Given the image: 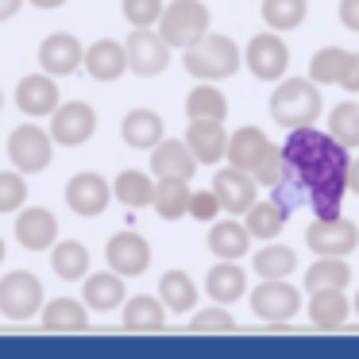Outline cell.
Listing matches in <instances>:
<instances>
[{"mask_svg": "<svg viewBox=\"0 0 359 359\" xmlns=\"http://www.w3.org/2000/svg\"><path fill=\"white\" fill-rule=\"evenodd\" d=\"M205 290H209V297L217 305H232V302H240V297L248 294V274L236 266V259H224V263H217L209 271Z\"/></svg>", "mask_w": 359, "mask_h": 359, "instance_id": "7402d4cb", "label": "cell"}, {"mask_svg": "<svg viewBox=\"0 0 359 359\" xmlns=\"http://www.w3.org/2000/svg\"><path fill=\"white\" fill-rule=\"evenodd\" d=\"M248 70L255 74L259 81H282L290 66V47L278 39V32H263L248 43Z\"/></svg>", "mask_w": 359, "mask_h": 359, "instance_id": "8fae6325", "label": "cell"}, {"mask_svg": "<svg viewBox=\"0 0 359 359\" xmlns=\"http://www.w3.org/2000/svg\"><path fill=\"white\" fill-rule=\"evenodd\" d=\"M0 109H4V93H0Z\"/></svg>", "mask_w": 359, "mask_h": 359, "instance_id": "f5cc1de1", "label": "cell"}, {"mask_svg": "<svg viewBox=\"0 0 359 359\" xmlns=\"http://www.w3.org/2000/svg\"><path fill=\"white\" fill-rule=\"evenodd\" d=\"M8 155H12V163H16L20 174H39V170H47L50 158H55V140H50V132H43V128L24 124L8 135Z\"/></svg>", "mask_w": 359, "mask_h": 359, "instance_id": "ba28073f", "label": "cell"}, {"mask_svg": "<svg viewBox=\"0 0 359 359\" xmlns=\"http://www.w3.org/2000/svg\"><path fill=\"white\" fill-rule=\"evenodd\" d=\"M158 302L166 305V313H194L197 305V286L189 282V274L182 271H166L163 278H158Z\"/></svg>", "mask_w": 359, "mask_h": 359, "instance_id": "4316f807", "label": "cell"}, {"mask_svg": "<svg viewBox=\"0 0 359 359\" xmlns=\"http://www.w3.org/2000/svg\"><path fill=\"white\" fill-rule=\"evenodd\" d=\"M163 325H166V305L155 302L151 294H140L124 305V328H132V332H155Z\"/></svg>", "mask_w": 359, "mask_h": 359, "instance_id": "1f68e13d", "label": "cell"}, {"mask_svg": "<svg viewBox=\"0 0 359 359\" xmlns=\"http://www.w3.org/2000/svg\"><path fill=\"white\" fill-rule=\"evenodd\" d=\"M120 140L128 143V147L135 151H151L158 140H163V116L151 109H135L124 116V124H120Z\"/></svg>", "mask_w": 359, "mask_h": 359, "instance_id": "603a6c76", "label": "cell"}, {"mask_svg": "<svg viewBox=\"0 0 359 359\" xmlns=\"http://www.w3.org/2000/svg\"><path fill=\"white\" fill-rule=\"evenodd\" d=\"M271 151V140H266L263 128H240V132L228 135V147H224V158L228 166H236V170H255L259 163H263V155Z\"/></svg>", "mask_w": 359, "mask_h": 359, "instance_id": "d6986e66", "label": "cell"}, {"mask_svg": "<svg viewBox=\"0 0 359 359\" xmlns=\"http://www.w3.org/2000/svg\"><path fill=\"white\" fill-rule=\"evenodd\" d=\"M0 263H4V240H0Z\"/></svg>", "mask_w": 359, "mask_h": 359, "instance_id": "816d5d0a", "label": "cell"}, {"mask_svg": "<svg viewBox=\"0 0 359 359\" xmlns=\"http://www.w3.org/2000/svg\"><path fill=\"white\" fill-rule=\"evenodd\" d=\"M320 89L313 78H286L271 93V116L282 128H309L320 116Z\"/></svg>", "mask_w": 359, "mask_h": 359, "instance_id": "3957f363", "label": "cell"}, {"mask_svg": "<svg viewBox=\"0 0 359 359\" xmlns=\"http://www.w3.org/2000/svg\"><path fill=\"white\" fill-rule=\"evenodd\" d=\"M112 197H116L120 205H128V209H143V205H151V197H155V182L143 170H120V178L112 182Z\"/></svg>", "mask_w": 359, "mask_h": 359, "instance_id": "836d02e7", "label": "cell"}, {"mask_svg": "<svg viewBox=\"0 0 359 359\" xmlns=\"http://www.w3.org/2000/svg\"><path fill=\"white\" fill-rule=\"evenodd\" d=\"M348 282H351V266L344 263V255H320L305 274L309 294H317V290H348Z\"/></svg>", "mask_w": 359, "mask_h": 359, "instance_id": "f1b7e54d", "label": "cell"}, {"mask_svg": "<svg viewBox=\"0 0 359 359\" xmlns=\"http://www.w3.org/2000/svg\"><path fill=\"white\" fill-rule=\"evenodd\" d=\"M24 4H27V0H0V24H4V20H12L20 8H24Z\"/></svg>", "mask_w": 359, "mask_h": 359, "instance_id": "7dc6e473", "label": "cell"}, {"mask_svg": "<svg viewBox=\"0 0 359 359\" xmlns=\"http://www.w3.org/2000/svg\"><path fill=\"white\" fill-rule=\"evenodd\" d=\"M286 155V182L297 178L309 194V205L320 220L340 217L344 194H348V147L309 128H290V140L282 147ZM282 182V186H286Z\"/></svg>", "mask_w": 359, "mask_h": 359, "instance_id": "6da1fadb", "label": "cell"}, {"mask_svg": "<svg viewBox=\"0 0 359 359\" xmlns=\"http://www.w3.org/2000/svg\"><path fill=\"white\" fill-rule=\"evenodd\" d=\"M351 317V302L344 297V290H317L309 294V320L317 328H344Z\"/></svg>", "mask_w": 359, "mask_h": 359, "instance_id": "cb8c5ba5", "label": "cell"}, {"mask_svg": "<svg viewBox=\"0 0 359 359\" xmlns=\"http://www.w3.org/2000/svg\"><path fill=\"white\" fill-rule=\"evenodd\" d=\"M163 16V0H124V20L132 27H155Z\"/></svg>", "mask_w": 359, "mask_h": 359, "instance_id": "b9f144b4", "label": "cell"}, {"mask_svg": "<svg viewBox=\"0 0 359 359\" xmlns=\"http://www.w3.org/2000/svg\"><path fill=\"white\" fill-rule=\"evenodd\" d=\"M32 4H35V8H62L66 0H32Z\"/></svg>", "mask_w": 359, "mask_h": 359, "instance_id": "681fc988", "label": "cell"}, {"mask_svg": "<svg viewBox=\"0 0 359 359\" xmlns=\"http://www.w3.org/2000/svg\"><path fill=\"white\" fill-rule=\"evenodd\" d=\"M340 24L348 32H359V0H340Z\"/></svg>", "mask_w": 359, "mask_h": 359, "instance_id": "bcb514c9", "label": "cell"}, {"mask_svg": "<svg viewBox=\"0 0 359 359\" xmlns=\"http://www.w3.org/2000/svg\"><path fill=\"white\" fill-rule=\"evenodd\" d=\"M43 325L50 332H81V328H89V313L74 297H55L50 305H43Z\"/></svg>", "mask_w": 359, "mask_h": 359, "instance_id": "f546056e", "label": "cell"}, {"mask_svg": "<svg viewBox=\"0 0 359 359\" xmlns=\"http://www.w3.org/2000/svg\"><path fill=\"white\" fill-rule=\"evenodd\" d=\"M351 309H355V313H359V294H355V302H351Z\"/></svg>", "mask_w": 359, "mask_h": 359, "instance_id": "f907efd6", "label": "cell"}, {"mask_svg": "<svg viewBox=\"0 0 359 359\" xmlns=\"http://www.w3.org/2000/svg\"><path fill=\"white\" fill-rule=\"evenodd\" d=\"M151 205H155V212H158L163 220L186 217V209H189V182H186V178H163V182L155 186Z\"/></svg>", "mask_w": 359, "mask_h": 359, "instance_id": "d6a6232c", "label": "cell"}, {"mask_svg": "<svg viewBox=\"0 0 359 359\" xmlns=\"http://www.w3.org/2000/svg\"><path fill=\"white\" fill-rule=\"evenodd\" d=\"M294 266H297V251L294 248L271 243V248L255 251V274L259 278H286V274H294Z\"/></svg>", "mask_w": 359, "mask_h": 359, "instance_id": "d590c367", "label": "cell"}, {"mask_svg": "<svg viewBox=\"0 0 359 359\" xmlns=\"http://www.w3.org/2000/svg\"><path fill=\"white\" fill-rule=\"evenodd\" d=\"M182 62H186V74H194L197 81H220V78H232V74L240 70L243 55H240V47H236V39L205 32L194 47H186V58H182Z\"/></svg>", "mask_w": 359, "mask_h": 359, "instance_id": "7a4b0ae2", "label": "cell"}, {"mask_svg": "<svg viewBox=\"0 0 359 359\" xmlns=\"http://www.w3.org/2000/svg\"><path fill=\"white\" fill-rule=\"evenodd\" d=\"M263 20L274 32H294L305 20V0H263Z\"/></svg>", "mask_w": 359, "mask_h": 359, "instance_id": "74e56055", "label": "cell"}, {"mask_svg": "<svg viewBox=\"0 0 359 359\" xmlns=\"http://www.w3.org/2000/svg\"><path fill=\"white\" fill-rule=\"evenodd\" d=\"M186 212H189L194 220L212 224V220H217V212H224V209H220V197L212 194V189H197V194L189 189V209H186Z\"/></svg>", "mask_w": 359, "mask_h": 359, "instance_id": "7bdbcfd3", "label": "cell"}, {"mask_svg": "<svg viewBox=\"0 0 359 359\" xmlns=\"http://www.w3.org/2000/svg\"><path fill=\"white\" fill-rule=\"evenodd\" d=\"M16 104L24 116L39 120V116H50L58 109V86L50 74H27L24 81L16 86Z\"/></svg>", "mask_w": 359, "mask_h": 359, "instance_id": "e0dca14e", "label": "cell"}, {"mask_svg": "<svg viewBox=\"0 0 359 359\" xmlns=\"http://www.w3.org/2000/svg\"><path fill=\"white\" fill-rule=\"evenodd\" d=\"M104 255H109V266L120 278H135L151 266V243L140 232H116L104 248Z\"/></svg>", "mask_w": 359, "mask_h": 359, "instance_id": "4fadbf2b", "label": "cell"}, {"mask_svg": "<svg viewBox=\"0 0 359 359\" xmlns=\"http://www.w3.org/2000/svg\"><path fill=\"white\" fill-rule=\"evenodd\" d=\"M251 178L259 182V186H271V189H278L282 182H286V155H282V147H274L271 143V151L263 155V163L251 170Z\"/></svg>", "mask_w": 359, "mask_h": 359, "instance_id": "ab89813d", "label": "cell"}, {"mask_svg": "<svg viewBox=\"0 0 359 359\" xmlns=\"http://www.w3.org/2000/svg\"><path fill=\"white\" fill-rule=\"evenodd\" d=\"M328 135L348 151L359 147V104L355 101H344L332 109V116H328Z\"/></svg>", "mask_w": 359, "mask_h": 359, "instance_id": "8d00e7d4", "label": "cell"}, {"mask_svg": "<svg viewBox=\"0 0 359 359\" xmlns=\"http://www.w3.org/2000/svg\"><path fill=\"white\" fill-rule=\"evenodd\" d=\"M27 201V182L12 170H0V212H20Z\"/></svg>", "mask_w": 359, "mask_h": 359, "instance_id": "60d3db41", "label": "cell"}, {"mask_svg": "<svg viewBox=\"0 0 359 359\" xmlns=\"http://www.w3.org/2000/svg\"><path fill=\"white\" fill-rule=\"evenodd\" d=\"M236 320H232V313L228 309H205V313H197L194 317V328H232Z\"/></svg>", "mask_w": 359, "mask_h": 359, "instance_id": "ee69618b", "label": "cell"}, {"mask_svg": "<svg viewBox=\"0 0 359 359\" xmlns=\"http://www.w3.org/2000/svg\"><path fill=\"white\" fill-rule=\"evenodd\" d=\"M197 166L201 163L194 158L186 140H158L151 147V170H155V178H186L189 182Z\"/></svg>", "mask_w": 359, "mask_h": 359, "instance_id": "2e32d148", "label": "cell"}, {"mask_svg": "<svg viewBox=\"0 0 359 359\" xmlns=\"http://www.w3.org/2000/svg\"><path fill=\"white\" fill-rule=\"evenodd\" d=\"M212 194L220 197V209L224 212H248L251 205L259 201V182L251 178L248 170L228 166V170H217V178H212Z\"/></svg>", "mask_w": 359, "mask_h": 359, "instance_id": "5bb4252c", "label": "cell"}, {"mask_svg": "<svg viewBox=\"0 0 359 359\" xmlns=\"http://www.w3.org/2000/svg\"><path fill=\"white\" fill-rule=\"evenodd\" d=\"M81 55H86V47L78 43V35L55 32V35H47L43 47H39V66L50 74V78H70V74L81 66Z\"/></svg>", "mask_w": 359, "mask_h": 359, "instance_id": "9a60e30c", "label": "cell"}, {"mask_svg": "<svg viewBox=\"0 0 359 359\" xmlns=\"http://www.w3.org/2000/svg\"><path fill=\"white\" fill-rule=\"evenodd\" d=\"M205 32H209V8H205L201 0H174V4H163L158 35H163L170 47L186 50V47H194Z\"/></svg>", "mask_w": 359, "mask_h": 359, "instance_id": "277c9868", "label": "cell"}, {"mask_svg": "<svg viewBox=\"0 0 359 359\" xmlns=\"http://www.w3.org/2000/svg\"><path fill=\"white\" fill-rule=\"evenodd\" d=\"M186 143H189V151H194L197 163L217 166L220 158H224L228 132H224V124H220V120H189V128H186Z\"/></svg>", "mask_w": 359, "mask_h": 359, "instance_id": "ac0fdd59", "label": "cell"}, {"mask_svg": "<svg viewBox=\"0 0 359 359\" xmlns=\"http://www.w3.org/2000/svg\"><path fill=\"white\" fill-rule=\"evenodd\" d=\"M186 116L189 120H220L224 124V116H228V101H224V93H220L217 86H197L194 93L186 97Z\"/></svg>", "mask_w": 359, "mask_h": 359, "instance_id": "e575fe53", "label": "cell"}, {"mask_svg": "<svg viewBox=\"0 0 359 359\" xmlns=\"http://www.w3.org/2000/svg\"><path fill=\"white\" fill-rule=\"evenodd\" d=\"M248 240H251V232L240 224V220H212V228H209V248H212L217 259L248 255V248H251Z\"/></svg>", "mask_w": 359, "mask_h": 359, "instance_id": "484cf974", "label": "cell"}, {"mask_svg": "<svg viewBox=\"0 0 359 359\" xmlns=\"http://www.w3.org/2000/svg\"><path fill=\"white\" fill-rule=\"evenodd\" d=\"M251 309H255V317L266 320V325H286V320H294L297 309H302V290L290 286L286 278H263L251 290Z\"/></svg>", "mask_w": 359, "mask_h": 359, "instance_id": "5b68a950", "label": "cell"}, {"mask_svg": "<svg viewBox=\"0 0 359 359\" xmlns=\"http://www.w3.org/2000/svg\"><path fill=\"white\" fill-rule=\"evenodd\" d=\"M348 55H351V50H340V47L317 50L313 62H309V78L317 81V86H336L340 74H344V66H348Z\"/></svg>", "mask_w": 359, "mask_h": 359, "instance_id": "f35d334b", "label": "cell"}, {"mask_svg": "<svg viewBox=\"0 0 359 359\" xmlns=\"http://www.w3.org/2000/svg\"><path fill=\"white\" fill-rule=\"evenodd\" d=\"M86 305H93L97 313H112L124 305V278L116 271L89 274L86 278Z\"/></svg>", "mask_w": 359, "mask_h": 359, "instance_id": "83f0119b", "label": "cell"}, {"mask_svg": "<svg viewBox=\"0 0 359 359\" xmlns=\"http://www.w3.org/2000/svg\"><path fill=\"white\" fill-rule=\"evenodd\" d=\"M336 86L348 89V93H359V55H348V66H344V74H340Z\"/></svg>", "mask_w": 359, "mask_h": 359, "instance_id": "f6af8a7d", "label": "cell"}, {"mask_svg": "<svg viewBox=\"0 0 359 359\" xmlns=\"http://www.w3.org/2000/svg\"><path fill=\"white\" fill-rule=\"evenodd\" d=\"M248 232L255 236V240H274V236L286 228V220H290V209H286V201H255L248 212Z\"/></svg>", "mask_w": 359, "mask_h": 359, "instance_id": "d4e9b609", "label": "cell"}, {"mask_svg": "<svg viewBox=\"0 0 359 359\" xmlns=\"http://www.w3.org/2000/svg\"><path fill=\"white\" fill-rule=\"evenodd\" d=\"M348 189H351V194H359V158H355V163H348Z\"/></svg>", "mask_w": 359, "mask_h": 359, "instance_id": "c3c4849f", "label": "cell"}, {"mask_svg": "<svg viewBox=\"0 0 359 359\" xmlns=\"http://www.w3.org/2000/svg\"><path fill=\"white\" fill-rule=\"evenodd\" d=\"M97 132V112L93 104L86 101H70V104H58L50 112V140L62 143V147H81L89 143Z\"/></svg>", "mask_w": 359, "mask_h": 359, "instance_id": "9c48e42d", "label": "cell"}, {"mask_svg": "<svg viewBox=\"0 0 359 359\" xmlns=\"http://www.w3.org/2000/svg\"><path fill=\"white\" fill-rule=\"evenodd\" d=\"M305 243L317 255H351L359 248V228L344 217H328V220L317 217L305 228Z\"/></svg>", "mask_w": 359, "mask_h": 359, "instance_id": "30bf717a", "label": "cell"}, {"mask_svg": "<svg viewBox=\"0 0 359 359\" xmlns=\"http://www.w3.org/2000/svg\"><path fill=\"white\" fill-rule=\"evenodd\" d=\"M16 240L27 251H47L58 240V220L50 209H24L16 217Z\"/></svg>", "mask_w": 359, "mask_h": 359, "instance_id": "ffe728a7", "label": "cell"}, {"mask_svg": "<svg viewBox=\"0 0 359 359\" xmlns=\"http://www.w3.org/2000/svg\"><path fill=\"white\" fill-rule=\"evenodd\" d=\"M50 266H55V274H58V278H66V282L86 278V274H89V248H86V243H78V240H62V243L55 240Z\"/></svg>", "mask_w": 359, "mask_h": 359, "instance_id": "4dcf8cb0", "label": "cell"}, {"mask_svg": "<svg viewBox=\"0 0 359 359\" xmlns=\"http://www.w3.org/2000/svg\"><path fill=\"white\" fill-rule=\"evenodd\" d=\"M124 50H128V70H135L140 78H158L170 66V43L151 27H132Z\"/></svg>", "mask_w": 359, "mask_h": 359, "instance_id": "52a82bcc", "label": "cell"}, {"mask_svg": "<svg viewBox=\"0 0 359 359\" xmlns=\"http://www.w3.org/2000/svg\"><path fill=\"white\" fill-rule=\"evenodd\" d=\"M109 201H112V186L93 170L74 174L70 186H66V205H70L78 217H101V212L109 209Z\"/></svg>", "mask_w": 359, "mask_h": 359, "instance_id": "7c38bea8", "label": "cell"}, {"mask_svg": "<svg viewBox=\"0 0 359 359\" xmlns=\"http://www.w3.org/2000/svg\"><path fill=\"white\" fill-rule=\"evenodd\" d=\"M81 66L89 70L93 81H116L128 70V50L116 39H97L93 47L81 55Z\"/></svg>", "mask_w": 359, "mask_h": 359, "instance_id": "44dd1931", "label": "cell"}, {"mask_svg": "<svg viewBox=\"0 0 359 359\" xmlns=\"http://www.w3.org/2000/svg\"><path fill=\"white\" fill-rule=\"evenodd\" d=\"M43 309V282L32 271H12L0 278V313L8 320H32Z\"/></svg>", "mask_w": 359, "mask_h": 359, "instance_id": "8992f818", "label": "cell"}]
</instances>
